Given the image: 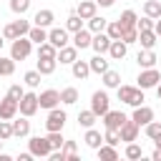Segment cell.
I'll list each match as a JSON object with an SVG mask.
<instances>
[{"mask_svg": "<svg viewBox=\"0 0 161 161\" xmlns=\"http://www.w3.org/2000/svg\"><path fill=\"white\" fill-rule=\"evenodd\" d=\"M118 101L136 108V106L143 103V88H138V86H118Z\"/></svg>", "mask_w": 161, "mask_h": 161, "instance_id": "cell-1", "label": "cell"}, {"mask_svg": "<svg viewBox=\"0 0 161 161\" xmlns=\"http://www.w3.org/2000/svg\"><path fill=\"white\" fill-rule=\"evenodd\" d=\"M30 50H33V40H30L28 35L15 38L13 45H10V58H13V60H25V58L30 55Z\"/></svg>", "mask_w": 161, "mask_h": 161, "instance_id": "cell-2", "label": "cell"}, {"mask_svg": "<svg viewBox=\"0 0 161 161\" xmlns=\"http://www.w3.org/2000/svg\"><path fill=\"white\" fill-rule=\"evenodd\" d=\"M30 23L28 20H15V23H8L5 28H3V35H5V40H15V38H23V35H28L30 33Z\"/></svg>", "mask_w": 161, "mask_h": 161, "instance_id": "cell-3", "label": "cell"}, {"mask_svg": "<svg viewBox=\"0 0 161 161\" xmlns=\"http://www.w3.org/2000/svg\"><path fill=\"white\" fill-rule=\"evenodd\" d=\"M91 111H93L96 116H103V113L111 111V98H108L106 91H96V93L91 96Z\"/></svg>", "mask_w": 161, "mask_h": 161, "instance_id": "cell-4", "label": "cell"}, {"mask_svg": "<svg viewBox=\"0 0 161 161\" xmlns=\"http://www.w3.org/2000/svg\"><path fill=\"white\" fill-rule=\"evenodd\" d=\"M65 121H68V113L55 106V108H50V113H48V118H45V128H48V131H63Z\"/></svg>", "mask_w": 161, "mask_h": 161, "instance_id": "cell-5", "label": "cell"}, {"mask_svg": "<svg viewBox=\"0 0 161 161\" xmlns=\"http://www.w3.org/2000/svg\"><path fill=\"white\" fill-rule=\"evenodd\" d=\"M28 148H30L33 156H40V158H43V156H50V151H53L48 136H33V138L28 141Z\"/></svg>", "mask_w": 161, "mask_h": 161, "instance_id": "cell-6", "label": "cell"}, {"mask_svg": "<svg viewBox=\"0 0 161 161\" xmlns=\"http://www.w3.org/2000/svg\"><path fill=\"white\" fill-rule=\"evenodd\" d=\"M136 80H138V88L148 91V88H156V86L161 83V73H158L156 68H143L141 75H138Z\"/></svg>", "mask_w": 161, "mask_h": 161, "instance_id": "cell-7", "label": "cell"}, {"mask_svg": "<svg viewBox=\"0 0 161 161\" xmlns=\"http://www.w3.org/2000/svg\"><path fill=\"white\" fill-rule=\"evenodd\" d=\"M38 108H40V103H38V93H25V96L20 98V113H23L25 118L35 116Z\"/></svg>", "mask_w": 161, "mask_h": 161, "instance_id": "cell-8", "label": "cell"}, {"mask_svg": "<svg viewBox=\"0 0 161 161\" xmlns=\"http://www.w3.org/2000/svg\"><path fill=\"white\" fill-rule=\"evenodd\" d=\"M18 111H20V101H15V98H10V96H5V98L0 101V118L13 121V118L18 116Z\"/></svg>", "mask_w": 161, "mask_h": 161, "instance_id": "cell-9", "label": "cell"}, {"mask_svg": "<svg viewBox=\"0 0 161 161\" xmlns=\"http://www.w3.org/2000/svg\"><path fill=\"white\" fill-rule=\"evenodd\" d=\"M126 121H128V116H126L123 111H108V113H103V126H106V128L118 131Z\"/></svg>", "mask_w": 161, "mask_h": 161, "instance_id": "cell-10", "label": "cell"}, {"mask_svg": "<svg viewBox=\"0 0 161 161\" xmlns=\"http://www.w3.org/2000/svg\"><path fill=\"white\" fill-rule=\"evenodd\" d=\"M38 103H40V108H55L58 103H60V91H55V88H48V91H43L40 96H38Z\"/></svg>", "mask_w": 161, "mask_h": 161, "instance_id": "cell-11", "label": "cell"}, {"mask_svg": "<svg viewBox=\"0 0 161 161\" xmlns=\"http://www.w3.org/2000/svg\"><path fill=\"white\" fill-rule=\"evenodd\" d=\"M131 118L138 123V126H146V123H151L153 121V108H148V106H136L133 108V113H131Z\"/></svg>", "mask_w": 161, "mask_h": 161, "instance_id": "cell-12", "label": "cell"}, {"mask_svg": "<svg viewBox=\"0 0 161 161\" xmlns=\"http://www.w3.org/2000/svg\"><path fill=\"white\" fill-rule=\"evenodd\" d=\"M138 128H141V126H138L133 118H128V121H126V123L118 128L121 141H128V143H131V141H136V138H138Z\"/></svg>", "mask_w": 161, "mask_h": 161, "instance_id": "cell-13", "label": "cell"}, {"mask_svg": "<svg viewBox=\"0 0 161 161\" xmlns=\"http://www.w3.org/2000/svg\"><path fill=\"white\" fill-rule=\"evenodd\" d=\"M91 48H93L96 53H108V48H111V38H108V33H106V30L93 33V43H91Z\"/></svg>", "mask_w": 161, "mask_h": 161, "instance_id": "cell-14", "label": "cell"}, {"mask_svg": "<svg viewBox=\"0 0 161 161\" xmlns=\"http://www.w3.org/2000/svg\"><path fill=\"white\" fill-rule=\"evenodd\" d=\"M91 43H93V33H91L88 28H83V30L73 33V45H75L78 50H83V48H91Z\"/></svg>", "mask_w": 161, "mask_h": 161, "instance_id": "cell-15", "label": "cell"}, {"mask_svg": "<svg viewBox=\"0 0 161 161\" xmlns=\"http://www.w3.org/2000/svg\"><path fill=\"white\" fill-rule=\"evenodd\" d=\"M96 10H98V3H96V0H80L78 8H75V13H78L83 20H91V18L96 15Z\"/></svg>", "mask_w": 161, "mask_h": 161, "instance_id": "cell-16", "label": "cell"}, {"mask_svg": "<svg viewBox=\"0 0 161 161\" xmlns=\"http://www.w3.org/2000/svg\"><path fill=\"white\" fill-rule=\"evenodd\" d=\"M48 40H50L55 48L68 45V28H53V30L48 33Z\"/></svg>", "mask_w": 161, "mask_h": 161, "instance_id": "cell-17", "label": "cell"}, {"mask_svg": "<svg viewBox=\"0 0 161 161\" xmlns=\"http://www.w3.org/2000/svg\"><path fill=\"white\" fill-rule=\"evenodd\" d=\"M70 70H73V78L86 80V78L91 75V63H88V60H73V63H70Z\"/></svg>", "mask_w": 161, "mask_h": 161, "instance_id": "cell-18", "label": "cell"}, {"mask_svg": "<svg viewBox=\"0 0 161 161\" xmlns=\"http://www.w3.org/2000/svg\"><path fill=\"white\" fill-rule=\"evenodd\" d=\"M58 60L70 65L73 60H78V48H75V45H63V48H58Z\"/></svg>", "mask_w": 161, "mask_h": 161, "instance_id": "cell-19", "label": "cell"}, {"mask_svg": "<svg viewBox=\"0 0 161 161\" xmlns=\"http://www.w3.org/2000/svg\"><path fill=\"white\" fill-rule=\"evenodd\" d=\"M156 30H138V43H141V48H146V50H153V45H156Z\"/></svg>", "mask_w": 161, "mask_h": 161, "instance_id": "cell-20", "label": "cell"}, {"mask_svg": "<svg viewBox=\"0 0 161 161\" xmlns=\"http://www.w3.org/2000/svg\"><path fill=\"white\" fill-rule=\"evenodd\" d=\"M126 50H128V45H126L123 40H111L108 55H111L113 60H123V58H126Z\"/></svg>", "mask_w": 161, "mask_h": 161, "instance_id": "cell-21", "label": "cell"}, {"mask_svg": "<svg viewBox=\"0 0 161 161\" xmlns=\"http://www.w3.org/2000/svg\"><path fill=\"white\" fill-rule=\"evenodd\" d=\"M136 63H138L141 68H153V65H156V53H153V50H146V48H143V50H141V53L136 55Z\"/></svg>", "mask_w": 161, "mask_h": 161, "instance_id": "cell-22", "label": "cell"}, {"mask_svg": "<svg viewBox=\"0 0 161 161\" xmlns=\"http://www.w3.org/2000/svg\"><path fill=\"white\" fill-rule=\"evenodd\" d=\"M88 63H91V73H101V75H103V73L108 70V60L103 58V53H96Z\"/></svg>", "mask_w": 161, "mask_h": 161, "instance_id": "cell-23", "label": "cell"}, {"mask_svg": "<svg viewBox=\"0 0 161 161\" xmlns=\"http://www.w3.org/2000/svg\"><path fill=\"white\" fill-rule=\"evenodd\" d=\"M83 141H86V146H91V148H96L98 151V146H103V136L91 126L88 131H86V136H83Z\"/></svg>", "mask_w": 161, "mask_h": 161, "instance_id": "cell-24", "label": "cell"}, {"mask_svg": "<svg viewBox=\"0 0 161 161\" xmlns=\"http://www.w3.org/2000/svg\"><path fill=\"white\" fill-rule=\"evenodd\" d=\"M33 20H35V25H40V28H50L53 20H55V15H53V10H38Z\"/></svg>", "mask_w": 161, "mask_h": 161, "instance_id": "cell-25", "label": "cell"}, {"mask_svg": "<svg viewBox=\"0 0 161 161\" xmlns=\"http://www.w3.org/2000/svg\"><path fill=\"white\" fill-rule=\"evenodd\" d=\"M55 65H58V58H38V70H40L43 75L55 73Z\"/></svg>", "mask_w": 161, "mask_h": 161, "instance_id": "cell-26", "label": "cell"}, {"mask_svg": "<svg viewBox=\"0 0 161 161\" xmlns=\"http://www.w3.org/2000/svg\"><path fill=\"white\" fill-rule=\"evenodd\" d=\"M28 133H30V121H25V116L18 118V121H13V136L23 138V136H28Z\"/></svg>", "mask_w": 161, "mask_h": 161, "instance_id": "cell-27", "label": "cell"}, {"mask_svg": "<svg viewBox=\"0 0 161 161\" xmlns=\"http://www.w3.org/2000/svg\"><path fill=\"white\" fill-rule=\"evenodd\" d=\"M123 25H121V20H111L108 25H106V33H108V38L111 40H121V35H123Z\"/></svg>", "mask_w": 161, "mask_h": 161, "instance_id": "cell-28", "label": "cell"}, {"mask_svg": "<svg viewBox=\"0 0 161 161\" xmlns=\"http://www.w3.org/2000/svg\"><path fill=\"white\" fill-rule=\"evenodd\" d=\"M38 58H58V48L50 40H45V43L38 45Z\"/></svg>", "mask_w": 161, "mask_h": 161, "instance_id": "cell-29", "label": "cell"}, {"mask_svg": "<svg viewBox=\"0 0 161 161\" xmlns=\"http://www.w3.org/2000/svg\"><path fill=\"white\" fill-rule=\"evenodd\" d=\"M103 86H106V88H118V86H121V73L108 68V70L103 73Z\"/></svg>", "mask_w": 161, "mask_h": 161, "instance_id": "cell-30", "label": "cell"}, {"mask_svg": "<svg viewBox=\"0 0 161 161\" xmlns=\"http://www.w3.org/2000/svg\"><path fill=\"white\" fill-rule=\"evenodd\" d=\"M28 38H30L33 43H38V45H40V43H45V40H48V30H45V28H40V25H33V28H30V33H28Z\"/></svg>", "mask_w": 161, "mask_h": 161, "instance_id": "cell-31", "label": "cell"}, {"mask_svg": "<svg viewBox=\"0 0 161 161\" xmlns=\"http://www.w3.org/2000/svg\"><path fill=\"white\" fill-rule=\"evenodd\" d=\"M98 158H103V161H116V158H118V151H116V146H111V143H106V146H98Z\"/></svg>", "mask_w": 161, "mask_h": 161, "instance_id": "cell-32", "label": "cell"}, {"mask_svg": "<svg viewBox=\"0 0 161 161\" xmlns=\"http://www.w3.org/2000/svg\"><path fill=\"white\" fill-rule=\"evenodd\" d=\"M143 13H146L148 18H153V20L161 18V3H158V0H146V3H143Z\"/></svg>", "mask_w": 161, "mask_h": 161, "instance_id": "cell-33", "label": "cell"}, {"mask_svg": "<svg viewBox=\"0 0 161 161\" xmlns=\"http://www.w3.org/2000/svg\"><path fill=\"white\" fill-rule=\"evenodd\" d=\"M118 20H121V25H123V28H136V23H138V15H136L133 10H123Z\"/></svg>", "mask_w": 161, "mask_h": 161, "instance_id": "cell-34", "label": "cell"}, {"mask_svg": "<svg viewBox=\"0 0 161 161\" xmlns=\"http://www.w3.org/2000/svg\"><path fill=\"white\" fill-rule=\"evenodd\" d=\"M106 25H108V20L101 18V15H93V18L88 20V30H91V33H101V30H106Z\"/></svg>", "mask_w": 161, "mask_h": 161, "instance_id": "cell-35", "label": "cell"}, {"mask_svg": "<svg viewBox=\"0 0 161 161\" xmlns=\"http://www.w3.org/2000/svg\"><path fill=\"white\" fill-rule=\"evenodd\" d=\"M75 101H78V88H63V91H60V103L73 106Z\"/></svg>", "mask_w": 161, "mask_h": 161, "instance_id": "cell-36", "label": "cell"}, {"mask_svg": "<svg viewBox=\"0 0 161 161\" xmlns=\"http://www.w3.org/2000/svg\"><path fill=\"white\" fill-rule=\"evenodd\" d=\"M96 118H98V116H96V113H93L91 108H88V111H80V113H78V123H80L83 128H91V126L96 123Z\"/></svg>", "mask_w": 161, "mask_h": 161, "instance_id": "cell-37", "label": "cell"}, {"mask_svg": "<svg viewBox=\"0 0 161 161\" xmlns=\"http://www.w3.org/2000/svg\"><path fill=\"white\" fill-rule=\"evenodd\" d=\"M40 75H43V73L35 68V70H28V73L23 75V80H25V86H30V88H38V86H40Z\"/></svg>", "mask_w": 161, "mask_h": 161, "instance_id": "cell-38", "label": "cell"}, {"mask_svg": "<svg viewBox=\"0 0 161 161\" xmlns=\"http://www.w3.org/2000/svg\"><path fill=\"white\" fill-rule=\"evenodd\" d=\"M13 73H15V60L0 55V78H3V75H13Z\"/></svg>", "mask_w": 161, "mask_h": 161, "instance_id": "cell-39", "label": "cell"}, {"mask_svg": "<svg viewBox=\"0 0 161 161\" xmlns=\"http://www.w3.org/2000/svg\"><path fill=\"white\" fill-rule=\"evenodd\" d=\"M65 28H68L70 33H78V30H83V18H80L78 13H73V15L68 18V23H65Z\"/></svg>", "mask_w": 161, "mask_h": 161, "instance_id": "cell-40", "label": "cell"}, {"mask_svg": "<svg viewBox=\"0 0 161 161\" xmlns=\"http://www.w3.org/2000/svg\"><path fill=\"white\" fill-rule=\"evenodd\" d=\"M48 141H50V146H53V151H58V148H63V143H65V138L60 136V131H48Z\"/></svg>", "mask_w": 161, "mask_h": 161, "instance_id": "cell-41", "label": "cell"}, {"mask_svg": "<svg viewBox=\"0 0 161 161\" xmlns=\"http://www.w3.org/2000/svg\"><path fill=\"white\" fill-rule=\"evenodd\" d=\"M143 128H146V136H148L151 141H156V138L161 136V123H158V121H151V123H146Z\"/></svg>", "mask_w": 161, "mask_h": 161, "instance_id": "cell-42", "label": "cell"}, {"mask_svg": "<svg viewBox=\"0 0 161 161\" xmlns=\"http://www.w3.org/2000/svg\"><path fill=\"white\" fill-rule=\"evenodd\" d=\"M28 8H30V0H10V10H13L15 15L28 13Z\"/></svg>", "mask_w": 161, "mask_h": 161, "instance_id": "cell-43", "label": "cell"}, {"mask_svg": "<svg viewBox=\"0 0 161 161\" xmlns=\"http://www.w3.org/2000/svg\"><path fill=\"white\" fill-rule=\"evenodd\" d=\"M121 40H123L126 45L138 43V28H126V30H123V35H121Z\"/></svg>", "mask_w": 161, "mask_h": 161, "instance_id": "cell-44", "label": "cell"}, {"mask_svg": "<svg viewBox=\"0 0 161 161\" xmlns=\"http://www.w3.org/2000/svg\"><path fill=\"white\" fill-rule=\"evenodd\" d=\"M141 156H143V148L131 141V143L126 146V158H133V161H136V158H141Z\"/></svg>", "mask_w": 161, "mask_h": 161, "instance_id": "cell-45", "label": "cell"}, {"mask_svg": "<svg viewBox=\"0 0 161 161\" xmlns=\"http://www.w3.org/2000/svg\"><path fill=\"white\" fill-rule=\"evenodd\" d=\"M0 138H3V141L13 138V121H5V118H0Z\"/></svg>", "mask_w": 161, "mask_h": 161, "instance_id": "cell-46", "label": "cell"}, {"mask_svg": "<svg viewBox=\"0 0 161 161\" xmlns=\"http://www.w3.org/2000/svg\"><path fill=\"white\" fill-rule=\"evenodd\" d=\"M60 151H63V158H70V161H75V141H65Z\"/></svg>", "mask_w": 161, "mask_h": 161, "instance_id": "cell-47", "label": "cell"}, {"mask_svg": "<svg viewBox=\"0 0 161 161\" xmlns=\"http://www.w3.org/2000/svg\"><path fill=\"white\" fill-rule=\"evenodd\" d=\"M103 141H106V143H111V146H116V143L121 141V133H118V131H113V128H106Z\"/></svg>", "mask_w": 161, "mask_h": 161, "instance_id": "cell-48", "label": "cell"}, {"mask_svg": "<svg viewBox=\"0 0 161 161\" xmlns=\"http://www.w3.org/2000/svg\"><path fill=\"white\" fill-rule=\"evenodd\" d=\"M153 23H156V20L146 15V18H138V23H136V28H138V30H153Z\"/></svg>", "mask_w": 161, "mask_h": 161, "instance_id": "cell-49", "label": "cell"}, {"mask_svg": "<svg viewBox=\"0 0 161 161\" xmlns=\"http://www.w3.org/2000/svg\"><path fill=\"white\" fill-rule=\"evenodd\" d=\"M8 96H10V98H15V101H20V98L25 96V91H23V86H18V83H15V86H10V88H8Z\"/></svg>", "mask_w": 161, "mask_h": 161, "instance_id": "cell-50", "label": "cell"}, {"mask_svg": "<svg viewBox=\"0 0 161 161\" xmlns=\"http://www.w3.org/2000/svg\"><path fill=\"white\" fill-rule=\"evenodd\" d=\"M151 158H153V161H161V146H156V151L151 153Z\"/></svg>", "mask_w": 161, "mask_h": 161, "instance_id": "cell-51", "label": "cell"}, {"mask_svg": "<svg viewBox=\"0 0 161 161\" xmlns=\"http://www.w3.org/2000/svg\"><path fill=\"white\" fill-rule=\"evenodd\" d=\"M153 30H156V35L161 38V18H156V23H153Z\"/></svg>", "mask_w": 161, "mask_h": 161, "instance_id": "cell-52", "label": "cell"}, {"mask_svg": "<svg viewBox=\"0 0 161 161\" xmlns=\"http://www.w3.org/2000/svg\"><path fill=\"white\" fill-rule=\"evenodd\" d=\"M96 3H98V5H101V8H111V5H113V3H116V0H96Z\"/></svg>", "mask_w": 161, "mask_h": 161, "instance_id": "cell-53", "label": "cell"}, {"mask_svg": "<svg viewBox=\"0 0 161 161\" xmlns=\"http://www.w3.org/2000/svg\"><path fill=\"white\" fill-rule=\"evenodd\" d=\"M18 158H20V161H30V158H33V153H30V151H28V153H20V156H18Z\"/></svg>", "mask_w": 161, "mask_h": 161, "instance_id": "cell-54", "label": "cell"}, {"mask_svg": "<svg viewBox=\"0 0 161 161\" xmlns=\"http://www.w3.org/2000/svg\"><path fill=\"white\" fill-rule=\"evenodd\" d=\"M156 96H158V101H161V83L156 86Z\"/></svg>", "mask_w": 161, "mask_h": 161, "instance_id": "cell-55", "label": "cell"}, {"mask_svg": "<svg viewBox=\"0 0 161 161\" xmlns=\"http://www.w3.org/2000/svg\"><path fill=\"white\" fill-rule=\"evenodd\" d=\"M3 45H5V35H0V50H3Z\"/></svg>", "mask_w": 161, "mask_h": 161, "instance_id": "cell-56", "label": "cell"}, {"mask_svg": "<svg viewBox=\"0 0 161 161\" xmlns=\"http://www.w3.org/2000/svg\"><path fill=\"white\" fill-rule=\"evenodd\" d=\"M0 151H3V138H0Z\"/></svg>", "mask_w": 161, "mask_h": 161, "instance_id": "cell-57", "label": "cell"}]
</instances>
